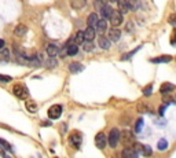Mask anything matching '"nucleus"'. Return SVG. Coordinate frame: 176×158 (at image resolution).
<instances>
[{"mask_svg": "<svg viewBox=\"0 0 176 158\" xmlns=\"http://www.w3.org/2000/svg\"><path fill=\"white\" fill-rule=\"evenodd\" d=\"M120 140H121L122 146L125 148L132 147L133 143H135V136L130 129H124L122 132H120Z\"/></svg>", "mask_w": 176, "mask_h": 158, "instance_id": "1", "label": "nucleus"}, {"mask_svg": "<svg viewBox=\"0 0 176 158\" xmlns=\"http://www.w3.org/2000/svg\"><path fill=\"white\" fill-rule=\"evenodd\" d=\"M120 142V131L117 128H113L109 133V137H108V143L110 144V147L114 148Z\"/></svg>", "mask_w": 176, "mask_h": 158, "instance_id": "2", "label": "nucleus"}, {"mask_svg": "<svg viewBox=\"0 0 176 158\" xmlns=\"http://www.w3.org/2000/svg\"><path fill=\"white\" fill-rule=\"evenodd\" d=\"M47 114H48L50 120H58L62 114V106H59V104L51 106V107L48 109V113H47Z\"/></svg>", "mask_w": 176, "mask_h": 158, "instance_id": "3", "label": "nucleus"}, {"mask_svg": "<svg viewBox=\"0 0 176 158\" xmlns=\"http://www.w3.org/2000/svg\"><path fill=\"white\" fill-rule=\"evenodd\" d=\"M13 92H14V95L17 98H19V99H25V98L28 96V90H26V87L21 85V84H15L14 88H13Z\"/></svg>", "mask_w": 176, "mask_h": 158, "instance_id": "4", "label": "nucleus"}, {"mask_svg": "<svg viewBox=\"0 0 176 158\" xmlns=\"http://www.w3.org/2000/svg\"><path fill=\"white\" fill-rule=\"evenodd\" d=\"M69 142L72 143V146L74 147H80V144L83 142V136H81V133L74 131V132L70 133V136H69Z\"/></svg>", "mask_w": 176, "mask_h": 158, "instance_id": "5", "label": "nucleus"}, {"mask_svg": "<svg viewBox=\"0 0 176 158\" xmlns=\"http://www.w3.org/2000/svg\"><path fill=\"white\" fill-rule=\"evenodd\" d=\"M110 24L113 26H120L122 24V15H121V12L120 11H111V14H110Z\"/></svg>", "mask_w": 176, "mask_h": 158, "instance_id": "6", "label": "nucleus"}, {"mask_svg": "<svg viewBox=\"0 0 176 158\" xmlns=\"http://www.w3.org/2000/svg\"><path fill=\"white\" fill-rule=\"evenodd\" d=\"M95 144H96V147H99L101 150H103L106 147V144H108V137L105 135L103 132H99L95 136Z\"/></svg>", "mask_w": 176, "mask_h": 158, "instance_id": "7", "label": "nucleus"}, {"mask_svg": "<svg viewBox=\"0 0 176 158\" xmlns=\"http://www.w3.org/2000/svg\"><path fill=\"white\" fill-rule=\"evenodd\" d=\"M120 37H121V30H119L117 28H113L109 30V37L108 39L110 41H119Z\"/></svg>", "mask_w": 176, "mask_h": 158, "instance_id": "8", "label": "nucleus"}, {"mask_svg": "<svg viewBox=\"0 0 176 158\" xmlns=\"http://www.w3.org/2000/svg\"><path fill=\"white\" fill-rule=\"evenodd\" d=\"M83 35H84V40H87V41H92V40L95 39V29L88 26V28L83 32Z\"/></svg>", "mask_w": 176, "mask_h": 158, "instance_id": "9", "label": "nucleus"}, {"mask_svg": "<svg viewBox=\"0 0 176 158\" xmlns=\"http://www.w3.org/2000/svg\"><path fill=\"white\" fill-rule=\"evenodd\" d=\"M110 43H111L110 40L105 36H99V39H98L99 48H103V50H109V48H110Z\"/></svg>", "mask_w": 176, "mask_h": 158, "instance_id": "10", "label": "nucleus"}, {"mask_svg": "<svg viewBox=\"0 0 176 158\" xmlns=\"http://www.w3.org/2000/svg\"><path fill=\"white\" fill-rule=\"evenodd\" d=\"M69 70H70V73L76 74V73L83 72V70H84V66L81 65V63H79V62H73V63H70V65H69Z\"/></svg>", "mask_w": 176, "mask_h": 158, "instance_id": "11", "label": "nucleus"}, {"mask_svg": "<svg viewBox=\"0 0 176 158\" xmlns=\"http://www.w3.org/2000/svg\"><path fill=\"white\" fill-rule=\"evenodd\" d=\"M171 61H172V57H171V55H162V57L150 59V62H153V63H168V62H171Z\"/></svg>", "mask_w": 176, "mask_h": 158, "instance_id": "12", "label": "nucleus"}, {"mask_svg": "<svg viewBox=\"0 0 176 158\" xmlns=\"http://www.w3.org/2000/svg\"><path fill=\"white\" fill-rule=\"evenodd\" d=\"M70 4L74 10H83L87 6V0H70Z\"/></svg>", "mask_w": 176, "mask_h": 158, "instance_id": "13", "label": "nucleus"}, {"mask_svg": "<svg viewBox=\"0 0 176 158\" xmlns=\"http://www.w3.org/2000/svg\"><path fill=\"white\" fill-rule=\"evenodd\" d=\"M117 4H119V11L121 14H125L130 11V7H128V0H117Z\"/></svg>", "mask_w": 176, "mask_h": 158, "instance_id": "14", "label": "nucleus"}, {"mask_svg": "<svg viewBox=\"0 0 176 158\" xmlns=\"http://www.w3.org/2000/svg\"><path fill=\"white\" fill-rule=\"evenodd\" d=\"M0 61L1 62H8L10 61V50L6 47L0 48Z\"/></svg>", "mask_w": 176, "mask_h": 158, "instance_id": "15", "label": "nucleus"}, {"mask_svg": "<svg viewBox=\"0 0 176 158\" xmlns=\"http://www.w3.org/2000/svg\"><path fill=\"white\" fill-rule=\"evenodd\" d=\"M95 28H96V30L99 33H103L105 30L108 29V22H106V19H98Z\"/></svg>", "mask_w": 176, "mask_h": 158, "instance_id": "16", "label": "nucleus"}, {"mask_svg": "<svg viewBox=\"0 0 176 158\" xmlns=\"http://www.w3.org/2000/svg\"><path fill=\"white\" fill-rule=\"evenodd\" d=\"M175 90V85L171 83H165V84H162L161 88H160V92L162 93V95H165V93H169V92H172V91Z\"/></svg>", "mask_w": 176, "mask_h": 158, "instance_id": "17", "label": "nucleus"}, {"mask_svg": "<svg viewBox=\"0 0 176 158\" xmlns=\"http://www.w3.org/2000/svg\"><path fill=\"white\" fill-rule=\"evenodd\" d=\"M101 15L103 17V19H108L109 17H110V14H111V11H113V8L110 7V6H108V4H105L103 7L101 8Z\"/></svg>", "mask_w": 176, "mask_h": 158, "instance_id": "18", "label": "nucleus"}, {"mask_svg": "<svg viewBox=\"0 0 176 158\" xmlns=\"http://www.w3.org/2000/svg\"><path fill=\"white\" fill-rule=\"evenodd\" d=\"M44 65H46V68L48 69H54L58 66V61L55 59V57H50L48 59H46V62H43Z\"/></svg>", "mask_w": 176, "mask_h": 158, "instance_id": "19", "label": "nucleus"}, {"mask_svg": "<svg viewBox=\"0 0 176 158\" xmlns=\"http://www.w3.org/2000/svg\"><path fill=\"white\" fill-rule=\"evenodd\" d=\"M14 32H15V35H17V36H24V35H26V32H28V26L19 24V25L15 26Z\"/></svg>", "mask_w": 176, "mask_h": 158, "instance_id": "20", "label": "nucleus"}, {"mask_svg": "<svg viewBox=\"0 0 176 158\" xmlns=\"http://www.w3.org/2000/svg\"><path fill=\"white\" fill-rule=\"evenodd\" d=\"M98 14L96 12H92V14H90L88 15V26H91V28H94L95 29V25H96V22H98Z\"/></svg>", "mask_w": 176, "mask_h": 158, "instance_id": "21", "label": "nucleus"}, {"mask_svg": "<svg viewBox=\"0 0 176 158\" xmlns=\"http://www.w3.org/2000/svg\"><path fill=\"white\" fill-rule=\"evenodd\" d=\"M46 51H47V54H48V57H55L58 54V47L55 44H48Z\"/></svg>", "mask_w": 176, "mask_h": 158, "instance_id": "22", "label": "nucleus"}, {"mask_svg": "<svg viewBox=\"0 0 176 158\" xmlns=\"http://www.w3.org/2000/svg\"><path fill=\"white\" fill-rule=\"evenodd\" d=\"M66 48V54L68 55H76L77 52H79V47H77V44H70V46L65 47Z\"/></svg>", "mask_w": 176, "mask_h": 158, "instance_id": "23", "label": "nucleus"}, {"mask_svg": "<svg viewBox=\"0 0 176 158\" xmlns=\"http://www.w3.org/2000/svg\"><path fill=\"white\" fill-rule=\"evenodd\" d=\"M122 154H124V157L132 158V157H136V155H138V151L135 150L133 147H128V148H125V150H124V153H122Z\"/></svg>", "mask_w": 176, "mask_h": 158, "instance_id": "24", "label": "nucleus"}, {"mask_svg": "<svg viewBox=\"0 0 176 158\" xmlns=\"http://www.w3.org/2000/svg\"><path fill=\"white\" fill-rule=\"evenodd\" d=\"M74 41H76V44L79 46V44H83L85 40H84V35H83V32L81 30H79V32L76 33V36H74Z\"/></svg>", "mask_w": 176, "mask_h": 158, "instance_id": "25", "label": "nucleus"}, {"mask_svg": "<svg viewBox=\"0 0 176 158\" xmlns=\"http://www.w3.org/2000/svg\"><path fill=\"white\" fill-rule=\"evenodd\" d=\"M157 147H158V150H160V151L166 150V147H168V142H166L165 139H160V140H158Z\"/></svg>", "mask_w": 176, "mask_h": 158, "instance_id": "26", "label": "nucleus"}, {"mask_svg": "<svg viewBox=\"0 0 176 158\" xmlns=\"http://www.w3.org/2000/svg\"><path fill=\"white\" fill-rule=\"evenodd\" d=\"M140 153H142L143 155H146V157H150L153 150H151L150 146H142V147H140Z\"/></svg>", "mask_w": 176, "mask_h": 158, "instance_id": "27", "label": "nucleus"}, {"mask_svg": "<svg viewBox=\"0 0 176 158\" xmlns=\"http://www.w3.org/2000/svg\"><path fill=\"white\" fill-rule=\"evenodd\" d=\"M0 147L3 150H7V151H11V144L8 142H6L4 139H0Z\"/></svg>", "mask_w": 176, "mask_h": 158, "instance_id": "28", "label": "nucleus"}, {"mask_svg": "<svg viewBox=\"0 0 176 158\" xmlns=\"http://www.w3.org/2000/svg\"><path fill=\"white\" fill-rule=\"evenodd\" d=\"M26 109H28L30 113H33L37 110V104L35 103V102H26Z\"/></svg>", "mask_w": 176, "mask_h": 158, "instance_id": "29", "label": "nucleus"}, {"mask_svg": "<svg viewBox=\"0 0 176 158\" xmlns=\"http://www.w3.org/2000/svg\"><path fill=\"white\" fill-rule=\"evenodd\" d=\"M138 0H128V7H130V10H136L139 6H138Z\"/></svg>", "mask_w": 176, "mask_h": 158, "instance_id": "30", "label": "nucleus"}, {"mask_svg": "<svg viewBox=\"0 0 176 158\" xmlns=\"http://www.w3.org/2000/svg\"><path fill=\"white\" fill-rule=\"evenodd\" d=\"M84 51H85V52H91V51H94L92 41H87V43H84Z\"/></svg>", "mask_w": 176, "mask_h": 158, "instance_id": "31", "label": "nucleus"}, {"mask_svg": "<svg viewBox=\"0 0 176 158\" xmlns=\"http://www.w3.org/2000/svg\"><path fill=\"white\" fill-rule=\"evenodd\" d=\"M151 92H153V85H151V84L143 88V95H144V96H150Z\"/></svg>", "mask_w": 176, "mask_h": 158, "instance_id": "32", "label": "nucleus"}, {"mask_svg": "<svg viewBox=\"0 0 176 158\" xmlns=\"http://www.w3.org/2000/svg\"><path fill=\"white\" fill-rule=\"evenodd\" d=\"M139 48H140V47H138V48H135V50H133V51H131V52H128V54L122 55V58H121V59H122V61H128V58H131L133 54H135V52H136V51H139Z\"/></svg>", "mask_w": 176, "mask_h": 158, "instance_id": "33", "label": "nucleus"}, {"mask_svg": "<svg viewBox=\"0 0 176 158\" xmlns=\"http://www.w3.org/2000/svg\"><path fill=\"white\" fill-rule=\"evenodd\" d=\"M142 125H143V118H139L135 125V132H140L142 131Z\"/></svg>", "mask_w": 176, "mask_h": 158, "instance_id": "34", "label": "nucleus"}, {"mask_svg": "<svg viewBox=\"0 0 176 158\" xmlns=\"http://www.w3.org/2000/svg\"><path fill=\"white\" fill-rule=\"evenodd\" d=\"M103 6H105L103 0H95V1H94V7H95V10H101Z\"/></svg>", "mask_w": 176, "mask_h": 158, "instance_id": "35", "label": "nucleus"}, {"mask_svg": "<svg viewBox=\"0 0 176 158\" xmlns=\"http://www.w3.org/2000/svg\"><path fill=\"white\" fill-rule=\"evenodd\" d=\"M0 81H1V83H10V81H13V79H11L10 76L0 74Z\"/></svg>", "mask_w": 176, "mask_h": 158, "instance_id": "36", "label": "nucleus"}, {"mask_svg": "<svg viewBox=\"0 0 176 158\" xmlns=\"http://www.w3.org/2000/svg\"><path fill=\"white\" fill-rule=\"evenodd\" d=\"M138 110H139L140 113H142V112H147L149 107H147V104H146V103H139V106H138Z\"/></svg>", "mask_w": 176, "mask_h": 158, "instance_id": "37", "label": "nucleus"}, {"mask_svg": "<svg viewBox=\"0 0 176 158\" xmlns=\"http://www.w3.org/2000/svg\"><path fill=\"white\" fill-rule=\"evenodd\" d=\"M175 17H176L175 14L171 15V18H169V24H171V25H175Z\"/></svg>", "mask_w": 176, "mask_h": 158, "instance_id": "38", "label": "nucleus"}, {"mask_svg": "<svg viewBox=\"0 0 176 158\" xmlns=\"http://www.w3.org/2000/svg\"><path fill=\"white\" fill-rule=\"evenodd\" d=\"M164 110H165V107H164V106H162V107L160 109V114H161V115L164 114Z\"/></svg>", "mask_w": 176, "mask_h": 158, "instance_id": "39", "label": "nucleus"}, {"mask_svg": "<svg viewBox=\"0 0 176 158\" xmlns=\"http://www.w3.org/2000/svg\"><path fill=\"white\" fill-rule=\"evenodd\" d=\"M1 47H4V40L3 39H0V48H1Z\"/></svg>", "mask_w": 176, "mask_h": 158, "instance_id": "40", "label": "nucleus"}, {"mask_svg": "<svg viewBox=\"0 0 176 158\" xmlns=\"http://www.w3.org/2000/svg\"><path fill=\"white\" fill-rule=\"evenodd\" d=\"M0 155H1V157H4V155H6V153L3 151V148H0Z\"/></svg>", "mask_w": 176, "mask_h": 158, "instance_id": "41", "label": "nucleus"}, {"mask_svg": "<svg viewBox=\"0 0 176 158\" xmlns=\"http://www.w3.org/2000/svg\"><path fill=\"white\" fill-rule=\"evenodd\" d=\"M109 1H117V0H109Z\"/></svg>", "mask_w": 176, "mask_h": 158, "instance_id": "42", "label": "nucleus"}]
</instances>
